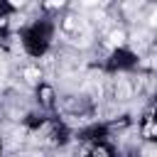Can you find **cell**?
Listing matches in <instances>:
<instances>
[{
	"mask_svg": "<svg viewBox=\"0 0 157 157\" xmlns=\"http://www.w3.org/2000/svg\"><path fill=\"white\" fill-rule=\"evenodd\" d=\"M25 76H27L29 81H34V78H37L39 74H37V69H27V71H25Z\"/></svg>",
	"mask_w": 157,
	"mask_h": 157,
	"instance_id": "obj_1",
	"label": "cell"
},
{
	"mask_svg": "<svg viewBox=\"0 0 157 157\" xmlns=\"http://www.w3.org/2000/svg\"><path fill=\"white\" fill-rule=\"evenodd\" d=\"M152 25H157V12H152Z\"/></svg>",
	"mask_w": 157,
	"mask_h": 157,
	"instance_id": "obj_5",
	"label": "cell"
},
{
	"mask_svg": "<svg viewBox=\"0 0 157 157\" xmlns=\"http://www.w3.org/2000/svg\"><path fill=\"white\" fill-rule=\"evenodd\" d=\"M120 42H123V34H120V32H118V34H113V44H120Z\"/></svg>",
	"mask_w": 157,
	"mask_h": 157,
	"instance_id": "obj_2",
	"label": "cell"
},
{
	"mask_svg": "<svg viewBox=\"0 0 157 157\" xmlns=\"http://www.w3.org/2000/svg\"><path fill=\"white\" fill-rule=\"evenodd\" d=\"M61 2H64V0H49V5H52V7H56V5H61Z\"/></svg>",
	"mask_w": 157,
	"mask_h": 157,
	"instance_id": "obj_3",
	"label": "cell"
},
{
	"mask_svg": "<svg viewBox=\"0 0 157 157\" xmlns=\"http://www.w3.org/2000/svg\"><path fill=\"white\" fill-rule=\"evenodd\" d=\"M22 2H25V0H12V5H22Z\"/></svg>",
	"mask_w": 157,
	"mask_h": 157,
	"instance_id": "obj_6",
	"label": "cell"
},
{
	"mask_svg": "<svg viewBox=\"0 0 157 157\" xmlns=\"http://www.w3.org/2000/svg\"><path fill=\"white\" fill-rule=\"evenodd\" d=\"M81 2H83V5H96L98 0H81Z\"/></svg>",
	"mask_w": 157,
	"mask_h": 157,
	"instance_id": "obj_4",
	"label": "cell"
}]
</instances>
